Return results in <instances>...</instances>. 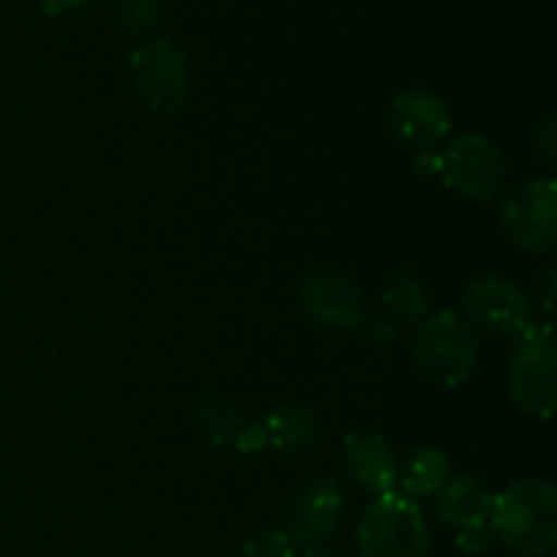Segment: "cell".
<instances>
[{
	"mask_svg": "<svg viewBox=\"0 0 557 557\" xmlns=\"http://www.w3.org/2000/svg\"><path fill=\"white\" fill-rule=\"evenodd\" d=\"M234 446H237L239 451H245V455H250V451H261L267 446L264 428H243L237 438H234Z\"/></svg>",
	"mask_w": 557,
	"mask_h": 557,
	"instance_id": "ffe728a7",
	"label": "cell"
},
{
	"mask_svg": "<svg viewBox=\"0 0 557 557\" xmlns=\"http://www.w3.org/2000/svg\"><path fill=\"white\" fill-rule=\"evenodd\" d=\"M308 557H337V555H332V553H310Z\"/></svg>",
	"mask_w": 557,
	"mask_h": 557,
	"instance_id": "44dd1931",
	"label": "cell"
},
{
	"mask_svg": "<svg viewBox=\"0 0 557 557\" xmlns=\"http://www.w3.org/2000/svg\"><path fill=\"white\" fill-rule=\"evenodd\" d=\"M479 341L462 315L444 310L422 324L417 335V364L441 386H460L476 370Z\"/></svg>",
	"mask_w": 557,
	"mask_h": 557,
	"instance_id": "3957f363",
	"label": "cell"
},
{
	"mask_svg": "<svg viewBox=\"0 0 557 557\" xmlns=\"http://www.w3.org/2000/svg\"><path fill=\"white\" fill-rule=\"evenodd\" d=\"M466 321L500 335H522L531 324L533 305L528 294L509 277H476L462 294Z\"/></svg>",
	"mask_w": 557,
	"mask_h": 557,
	"instance_id": "ba28073f",
	"label": "cell"
},
{
	"mask_svg": "<svg viewBox=\"0 0 557 557\" xmlns=\"http://www.w3.org/2000/svg\"><path fill=\"white\" fill-rule=\"evenodd\" d=\"M389 125L397 139L430 152L449 136L451 114L435 92L406 90L392 101Z\"/></svg>",
	"mask_w": 557,
	"mask_h": 557,
	"instance_id": "30bf717a",
	"label": "cell"
},
{
	"mask_svg": "<svg viewBox=\"0 0 557 557\" xmlns=\"http://www.w3.org/2000/svg\"><path fill=\"white\" fill-rule=\"evenodd\" d=\"M397 476H400V493L406 498H433L449 482V460L435 446H422L408 457L406 468Z\"/></svg>",
	"mask_w": 557,
	"mask_h": 557,
	"instance_id": "5bb4252c",
	"label": "cell"
},
{
	"mask_svg": "<svg viewBox=\"0 0 557 557\" xmlns=\"http://www.w3.org/2000/svg\"><path fill=\"white\" fill-rule=\"evenodd\" d=\"M199 428L215 444H234V438L243 430V417H239L237 408H232L228 403L210 400L201 406L199 411Z\"/></svg>",
	"mask_w": 557,
	"mask_h": 557,
	"instance_id": "e0dca14e",
	"label": "cell"
},
{
	"mask_svg": "<svg viewBox=\"0 0 557 557\" xmlns=\"http://www.w3.org/2000/svg\"><path fill=\"white\" fill-rule=\"evenodd\" d=\"M495 536L504 539L515 553L547 557L557 547V493L544 479H522L493 495Z\"/></svg>",
	"mask_w": 557,
	"mask_h": 557,
	"instance_id": "6da1fadb",
	"label": "cell"
},
{
	"mask_svg": "<svg viewBox=\"0 0 557 557\" xmlns=\"http://www.w3.org/2000/svg\"><path fill=\"white\" fill-rule=\"evenodd\" d=\"M343 515V493L332 482H310L297 490L288 506V539L313 547L335 533Z\"/></svg>",
	"mask_w": 557,
	"mask_h": 557,
	"instance_id": "8fae6325",
	"label": "cell"
},
{
	"mask_svg": "<svg viewBox=\"0 0 557 557\" xmlns=\"http://www.w3.org/2000/svg\"><path fill=\"white\" fill-rule=\"evenodd\" d=\"M446 188L468 199H495L506 185V158L500 147L484 134H466L438 156V169Z\"/></svg>",
	"mask_w": 557,
	"mask_h": 557,
	"instance_id": "5b68a950",
	"label": "cell"
},
{
	"mask_svg": "<svg viewBox=\"0 0 557 557\" xmlns=\"http://www.w3.org/2000/svg\"><path fill=\"white\" fill-rule=\"evenodd\" d=\"M120 20L131 27V30H145L156 22L158 0H120Z\"/></svg>",
	"mask_w": 557,
	"mask_h": 557,
	"instance_id": "d6986e66",
	"label": "cell"
},
{
	"mask_svg": "<svg viewBox=\"0 0 557 557\" xmlns=\"http://www.w3.org/2000/svg\"><path fill=\"white\" fill-rule=\"evenodd\" d=\"M243 557H297V544L286 531H267L245 544Z\"/></svg>",
	"mask_w": 557,
	"mask_h": 557,
	"instance_id": "ac0fdd59",
	"label": "cell"
},
{
	"mask_svg": "<svg viewBox=\"0 0 557 557\" xmlns=\"http://www.w3.org/2000/svg\"><path fill=\"white\" fill-rule=\"evenodd\" d=\"M384 302L386 308L395 310L403 319H419L428 310V292H424V286L417 277L397 275L384 288Z\"/></svg>",
	"mask_w": 557,
	"mask_h": 557,
	"instance_id": "2e32d148",
	"label": "cell"
},
{
	"mask_svg": "<svg viewBox=\"0 0 557 557\" xmlns=\"http://www.w3.org/2000/svg\"><path fill=\"white\" fill-rule=\"evenodd\" d=\"M302 299L310 315L321 324L343 326V330H354V326L362 324V292L348 277L332 275V272L308 277L302 288Z\"/></svg>",
	"mask_w": 557,
	"mask_h": 557,
	"instance_id": "7c38bea8",
	"label": "cell"
},
{
	"mask_svg": "<svg viewBox=\"0 0 557 557\" xmlns=\"http://www.w3.org/2000/svg\"><path fill=\"white\" fill-rule=\"evenodd\" d=\"M131 76L141 101L156 112H174L183 107L188 92V71H185L183 52L166 38L145 44L131 54Z\"/></svg>",
	"mask_w": 557,
	"mask_h": 557,
	"instance_id": "52a82bcc",
	"label": "cell"
},
{
	"mask_svg": "<svg viewBox=\"0 0 557 557\" xmlns=\"http://www.w3.org/2000/svg\"><path fill=\"white\" fill-rule=\"evenodd\" d=\"M509 392L517 406L539 419L555 411V337L553 326H528L515 348L509 368Z\"/></svg>",
	"mask_w": 557,
	"mask_h": 557,
	"instance_id": "277c9868",
	"label": "cell"
},
{
	"mask_svg": "<svg viewBox=\"0 0 557 557\" xmlns=\"http://www.w3.org/2000/svg\"><path fill=\"white\" fill-rule=\"evenodd\" d=\"M438 515L446 525L457 528V547L462 553L479 555L493 547V495L476 479H449L438 493Z\"/></svg>",
	"mask_w": 557,
	"mask_h": 557,
	"instance_id": "9c48e42d",
	"label": "cell"
},
{
	"mask_svg": "<svg viewBox=\"0 0 557 557\" xmlns=\"http://www.w3.org/2000/svg\"><path fill=\"white\" fill-rule=\"evenodd\" d=\"M264 433L267 446H275L277 451L292 455V451H302L313 444L315 435H319V419L310 411H305V408H277L267 419Z\"/></svg>",
	"mask_w": 557,
	"mask_h": 557,
	"instance_id": "9a60e30c",
	"label": "cell"
},
{
	"mask_svg": "<svg viewBox=\"0 0 557 557\" xmlns=\"http://www.w3.org/2000/svg\"><path fill=\"white\" fill-rule=\"evenodd\" d=\"M346 466L370 493H392L397 484V462L389 444L375 433H351L346 438Z\"/></svg>",
	"mask_w": 557,
	"mask_h": 557,
	"instance_id": "4fadbf2b",
	"label": "cell"
},
{
	"mask_svg": "<svg viewBox=\"0 0 557 557\" xmlns=\"http://www.w3.org/2000/svg\"><path fill=\"white\" fill-rule=\"evenodd\" d=\"M362 557H428L430 531L417 500L403 493H384L370 504L359 522Z\"/></svg>",
	"mask_w": 557,
	"mask_h": 557,
	"instance_id": "7a4b0ae2",
	"label": "cell"
},
{
	"mask_svg": "<svg viewBox=\"0 0 557 557\" xmlns=\"http://www.w3.org/2000/svg\"><path fill=\"white\" fill-rule=\"evenodd\" d=\"M504 228L520 248L549 253L557 245V188L553 180H528L504 199Z\"/></svg>",
	"mask_w": 557,
	"mask_h": 557,
	"instance_id": "8992f818",
	"label": "cell"
}]
</instances>
